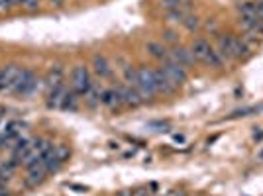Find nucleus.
Returning a JSON list of instances; mask_svg holds the SVG:
<instances>
[{
	"label": "nucleus",
	"instance_id": "f257e3e1",
	"mask_svg": "<svg viewBox=\"0 0 263 196\" xmlns=\"http://www.w3.org/2000/svg\"><path fill=\"white\" fill-rule=\"evenodd\" d=\"M136 88L138 92L142 94V98L145 100H151L157 90H155V79H153V69H147V67H140L138 69V81H136Z\"/></svg>",
	"mask_w": 263,
	"mask_h": 196
},
{
	"label": "nucleus",
	"instance_id": "f03ea898",
	"mask_svg": "<svg viewBox=\"0 0 263 196\" xmlns=\"http://www.w3.org/2000/svg\"><path fill=\"white\" fill-rule=\"evenodd\" d=\"M93 87V81H91V75H89V69L85 65H77L71 73V88L79 94V96H85Z\"/></svg>",
	"mask_w": 263,
	"mask_h": 196
},
{
	"label": "nucleus",
	"instance_id": "7ed1b4c3",
	"mask_svg": "<svg viewBox=\"0 0 263 196\" xmlns=\"http://www.w3.org/2000/svg\"><path fill=\"white\" fill-rule=\"evenodd\" d=\"M38 90H40V81H38V77H36L30 69H22L14 92L20 94V96H32V94L38 92Z\"/></svg>",
	"mask_w": 263,
	"mask_h": 196
},
{
	"label": "nucleus",
	"instance_id": "20e7f679",
	"mask_svg": "<svg viewBox=\"0 0 263 196\" xmlns=\"http://www.w3.org/2000/svg\"><path fill=\"white\" fill-rule=\"evenodd\" d=\"M51 149H53V147H51V143H49V141H46V139H38L36 143H32L30 151L26 153L24 165L30 169V167H34V165L42 163V161H44V157H46Z\"/></svg>",
	"mask_w": 263,
	"mask_h": 196
},
{
	"label": "nucleus",
	"instance_id": "39448f33",
	"mask_svg": "<svg viewBox=\"0 0 263 196\" xmlns=\"http://www.w3.org/2000/svg\"><path fill=\"white\" fill-rule=\"evenodd\" d=\"M20 73L22 69L18 65H8L0 69V92H14Z\"/></svg>",
	"mask_w": 263,
	"mask_h": 196
},
{
	"label": "nucleus",
	"instance_id": "423d86ee",
	"mask_svg": "<svg viewBox=\"0 0 263 196\" xmlns=\"http://www.w3.org/2000/svg\"><path fill=\"white\" fill-rule=\"evenodd\" d=\"M161 71L167 75V79L177 88L181 87V85H185V83H187V79H189V73H187V69H185V67L177 65V63H171V61H165V63L161 65Z\"/></svg>",
	"mask_w": 263,
	"mask_h": 196
},
{
	"label": "nucleus",
	"instance_id": "0eeeda50",
	"mask_svg": "<svg viewBox=\"0 0 263 196\" xmlns=\"http://www.w3.org/2000/svg\"><path fill=\"white\" fill-rule=\"evenodd\" d=\"M165 61H171V63H177V65L181 67H187L192 65L194 63V57H192L191 49H185V47H173L171 51H169L167 59Z\"/></svg>",
	"mask_w": 263,
	"mask_h": 196
},
{
	"label": "nucleus",
	"instance_id": "6e6552de",
	"mask_svg": "<svg viewBox=\"0 0 263 196\" xmlns=\"http://www.w3.org/2000/svg\"><path fill=\"white\" fill-rule=\"evenodd\" d=\"M100 104L106 106V108H116L122 102V87H112V88H106L102 90L100 94Z\"/></svg>",
	"mask_w": 263,
	"mask_h": 196
},
{
	"label": "nucleus",
	"instance_id": "1a4fd4ad",
	"mask_svg": "<svg viewBox=\"0 0 263 196\" xmlns=\"http://www.w3.org/2000/svg\"><path fill=\"white\" fill-rule=\"evenodd\" d=\"M153 79H155V90H157V94H173V92L177 90V87L167 79V75L161 71V67L153 71Z\"/></svg>",
	"mask_w": 263,
	"mask_h": 196
},
{
	"label": "nucleus",
	"instance_id": "9d476101",
	"mask_svg": "<svg viewBox=\"0 0 263 196\" xmlns=\"http://www.w3.org/2000/svg\"><path fill=\"white\" fill-rule=\"evenodd\" d=\"M210 51H212V45L208 44L206 40H202V38L194 40L191 45V53L192 57H194V61H200V63H204V59L208 57Z\"/></svg>",
	"mask_w": 263,
	"mask_h": 196
},
{
	"label": "nucleus",
	"instance_id": "9b49d317",
	"mask_svg": "<svg viewBox=\"0 0 263 196\" xmlns=\"http://www.w3.org/2000/svg\"><path fill=\"white\" fill-rule=\"evenodd\" d=\"M122 102L130 108H136V106L144 104V98L136 87H122Z\"/></svg>",
	"mask_w": 263,
	"mask_h": 196
},
{
	"label": "nucleus",
	"instance_id": "f8f14e48",
	"mask_svg": "<svg viewBox=\"0 0 263 196\" xmlns=\"http://www.w3.org/2000/svg\"><path fill=\"white\" fill-rule=\"evenodd\" d=\"M93 69H95V73L102 79V81H110V79L114 77L112 67L108 65V61H106L102 55H96L95 59H93Z\"/></svg>",
	"mask_w": 263,
	"mask_h": 196
},
{
	"label": "nucleus",
	"instance_id": "ddd939ff",
	"mask_svg": "<svg viewBox=\"0 0 263 196\" xmlns=\"http://www.w3.org/2000/svg\"><path fill=\"white\" fill-rule=\"evenodd\" d=\"M28 171H30V173H28V178H26V184H28V186H36V184H40V182L46 178V173H48L44 161L38 163V165H34V167H30Z\"/></svg>",
	"mask_w": 263,
	"mask_h": 196
},
{
	"label": "nucleus",
	"instance_id": "4468645a",
	"mask_svg": "<svg viewBox=\"0 0 263 196\" xmlns=\"http://www.w3.org/2000/svg\"><path fill=\"white\" fill-rule=\"evenodd\" d=\"M65 92H67L65 85H63V87L49 88V92H48V106L49 108H61V102H63Z\"/></svg>",
	"mask_w": 263,
	"mask_h": 196
},
{
	"label": "nucleus",
	"instance_id": "2eb2a0df",
	"mask_svg": "<svg viewBox=\"0 0 263 196\" xmlns=\"http://www.w3.org/2000/svg\"><path fill=\"white\" fill-rule=\"evenodd\" d=\"M159 6L167 14H171V12H189V2L187 0H161Z\"/></svg>",
	"mask_w": 263,
	"mask_h": 196
},
{
	"label": "nucleus",
	"instance_id": "dca6fc26",
	"mask_svg": "<svg viewBox=\"0 0 263 196\" xmlns=\"http://www.w3.org/2000/svg\"><path fill=\"white\" fill-rule=\"evenodd\" d=\"M53 87H63V67L53 65L48 75V88Z\"/></svg>",
	"mask_w": 263,
	"mask_h": 196
},
{
	"label": "nucleus",
	"instance_id": "f3484780",
	"mask_svg": "<svg viewBox=\"0 0 263 196\" xmlns=\"http://www.w3.org/2000/svg\"><path fill=\"white\" fill-rule=\"evenodd\" d=\"M224 63H226V59L222 57V53H220L216 47H212V51H210V53H208V57L204 59V65L210 67V69H222Z\"/></svg>",
	"mask_w": 263,
	"mask_h": 196
},
{
	"label": "nucleus",
	"instance_id": "a211bd4d",
	"mask_svg": "<svg viewBox=\"0 0 263 196\" xmlns=\"http://www.w3.org/2000/svg\"><path fill=\"white\" fill-rule=\"evenodd\" d=\"M145 51L151 55V57H155V59H167V55H169V51L163 47L161 44H157V42H149V44L145 45Z\"/></svg>",
	"mask_w": 263,
	"mask_h": 196
},
{
	"label": "nucleus",
	"instance_id": "6ab92c4d",
	"mask_svg": "<svg viewBox=\"0 0 263 196\" xmlns=\"http://www.w3.org/2000/svg\"><path fill=\"white\" fill-rule=\"evenodd\" d=\"M79 94L75 92V90H67L65 92V96H63V102H61V108L63 110H71V112H75V110L79 108V98H77Z\"/></svg>",
	"mask_w": 263,
	"mask_h": 196
},
{
	"label": "nucleus",
	"instance_id": "aec40b11",
	"mask_svg": "<svg viewBox=\"0 0 263 196\" xmlns=\"http://www.w3.org/2000/svg\"><path fill=\"white\" fill-rule=\"evenodd\" d=\"M100 94H102V90H100V88H96L95 85H93L91 90L85 94V102H87L91 108H96V106L100 104Z\"/></svg>",
	"mask_w": 263,
	"mask_h": 196
},
{
	"label": "nucleus",
	"instance_id": "412c9836",
	"mask_svg": "<svg viewBox=\"0 0 263 196\" xmlns=\"http://www.w3.org/2000/svg\"><path fill=\"white\" fill-rule=\"evenodd\" d=\"M238 12L239 16H255V2L253 0H239Z\"/></svg>",
	"mask_w": 263,
	"mask_h": 196
},
{
	"label": "nucleus",
	"instance_id": "4be33fe9",
	"mask_svg": "<svg viewBox=\"0 0 263 196\" xmlns=\"http://www.w3.org/2000/svg\"><path fill=\"white\" fill-rule=\"evenodd\" d=\"M30 147H32V141L30 139H22V141H18L16 143V147H14V159H24L26 153L30 151Z\"/></svg>",
	"mask_w": 263,
	"mask_h": 196
},
{
	"label": "nucleus",
	"instance_id": "5701e85b",
	"mask_svg": "<svg viewBox=\"0 0 263 196\" xmlns=\"http://www.w3.org/2000/svg\"><path fill=\"white\" fill-rule=\"evenodd\" d=\"M183 26H185L189 32H194V30H198V28H200V22H198V18H196V16H191V14H189V16L183 20Z\"/></svg>",
	"mask_w": 263,
	"mask_h": 196
},
{
	"label": "nucleus",
	"instance_id": "b1692460",
	"mask_svg": "<svg viewBox=\"0 0 263 196\" xmlns=\"http://www.w3.org/2000/svg\"><path fill=\"white\" fill-rule=\"evenodd\" d=\"M163 40L169 42V44H177V40H179V36L173 32V30H167L165 34H163Z\"/></svg>",
	"mask_w": 263,
	"mask_h": 196
},
{
	"label": "nucleus",
	"instance_id": "393cba45",
	"mask_svg": "<svg viewBox=\"0 0 263 196\" xmlns=\"http://www.w3.org/2000/svg\"><path fill=\"white\" fill-rule=\"evenodd\" d=\"M20 2H22V6L28 8V10H34V8L40 6V0H20Z\"/></svg>",
	"mask_w": 263,
	"mask_h": 196
},
{
	"label": "nucleus",
	"instance_id": "a878e982",
	"mask_svg": "<svg viewBox=\"0 0 263 196\" xmlns=\"http://www.w3.org/2000/svg\"><path fill=\"white\" fill-rule=\"evenodd\" d=\"M173 139H175L177 143H185V135H181V133H175V135H173Z\"/></svg>",
	"mask_w": 263,
	"mask_h": 196
},
{
	"label": "nucleus",
	"instance_id": "bb28decb",
	"mask_svg": "<svg viewBox=\"0 0 263 196\" xmlns=\"http://www.w3.org/2000/svg\"><path fill=\"white\" fill-rule=\"evenodd\" d=\"M2 2H4V4H6V6H8V8H10V6H12V4H14V2H20V0H2Z\"/></svg>",
	"mask_w": 263,
	"mask_h": 196
}]
</instances>
